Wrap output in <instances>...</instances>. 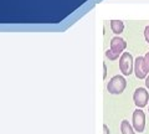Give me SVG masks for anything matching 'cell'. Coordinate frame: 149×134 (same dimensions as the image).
I'll list each match as a JSON object with an SVG mask.
<instances>
[{"mask_svg":"<svg viewBox=\"0 0 149 134\" xmlns=\"http://www.w3.org/2000/svg\"><path fill=\"white\" fill-rule=\"evenodd\" d=\"M125 87H127V81L125 78L120 75H116L109 80V82L107 83V91L111 94H120L123 93Z\"/></svg>","mask_w":149,"mask_h":134,"instance_id":"6da1fadb","label":"cell"},{"mask_svg":"<svg viewBox=\"0 0 149 134\" xmlns=\"http://www.w3.org/2000/svg\"><path fill=\"white\" fill-rule=\"evenodd\" d=\"M119 70L123 76H129L134 72V58L129 52H123L120 55Z\"/></svg>","mask_w":149,"mask_h":134,"instance_id":"7a4b0ae2","label":"cell"},{"mask_svg":"<svg viewBox=\"0 0 149 134\" xmlns=\"http://www.w3.org/2000/svg\"><path fill=\"white\" fill-rule=\"evenodd\" d=\"M132 126L136 132H138V133L144 132V128H146V114H144V112L141 108H137L133 112Z\"/></svg>","mask_w":149,"mask_h":134,"instance_id":"3957f363","label":"cell"},{"mask_svg":"<svg viewBox=\"0 0 149 134\" xmlns=\"http://www.w3.org/2000/svg\"><path fill=\"white\" fill-rule=\"evenodd\" d=\"M133 101L136 106L138 108H143L146 107L149 102V93L146 88H143V87H139V88L136 90L133 94Z\"/></svg>","mask_w":149,"mask_h":134,"instance_id":"277c9868","label":"cell"},{"mask_svg":"<svg viewBox=\"0 0 149 134\" xmlns=\"http://www.w3.org/2000/svg\"><path fill=\"white\" fill-rule=\"evenodd\" d=\"M127 47V42L119 36H114L113 39L111 40V44H109V50L113 53H116L117 56H119L120 53H123V51Z\"/></svg>","mask_w":149,"mask_h":134,"instance_id":"5b68a950","label":"cell"},{"mask_svg":"<svg viewBox=\"0 0 149 134\" xmlns=\"http://www.w3.org/2000/svg\"><path fill=\"white\" fill-rule=\"evenodd\" d=\"M134 73L139 80H144L148 76V72L144 68V56H138L134 60Z\"/></svg>","mask_w":149,"mask_h":134,"instance_id":"8992f818","label":"cell"},{"mask_svg":"<svg viewBox=\"0 0 149 134\" xmlns=\"http://www.w3.org/2000/svg\"><path fill=\"white\" fill-rule=\"evenodd\" d=\"M109 26H111V30L113 31L116 35H120L124 30V24H123V21H120V20H111Z\"/></svg>","mask_w":149,"mask_h":134,"instance_id":"52a82bcc","label":"cell"},{"mask_svg":"<svg viewBox=\"0 0 149 134\" xmlns=\"http://www.w3.org/2000/svg\"><path fill=\"white\" fill-rule=\"evenodd\" d=\"M120 132H122V134H136V131H134L133 126L127 119L120 122Z\"/></svg>","mask_w":149,"mask_h":134,"instance_id":"ba28073f","label":"cell"},{"mask_svg":"<svg viewBox=\"0 0 149 134\" xmlns=\"http://www.w3.org/2000/svg\"><path fill=\"white\" fill-rule=\"evenodd\" d=\"M104 55H106V57L108 58L109 61H116V60H117V58L119 57V56H117V55H116V53H113V52H112L111 50H107Z\"/></svg>","mask_w":149,"mask_h":134,"instance_id":"9c48e42d","label":"cell"},{"mask_svg":"<svg viewBox=\"0 0 149 134\" xmlns=\"http://www.w3.org/2000/svg\"><path fill=\"white\" fill-rule=\"evenodd\" d=\"M144 68L147 72H149V51L144 55Z\"/></svg>","mask_w":149,"mask_h":134,"instance_id":"30bf717a","label":"cell"},{"mask_svg":"<svg viewBox=\"0 0 149 134\" xmlns=\"http://www.w3.org/2000/svg\"><path fill=\"white\" fill-rule=\"evenodd\" d=\"M144 37H146V41L149 44V25L146 26V29H144Z\"/></svg>","mask_w":149,"mask_h":134,"instance_id":"8fae6325","label":"cell"},{"mask_svg":"<svg viewBox=\"0 0 149 134\" xmlns=\"http://www.w3.org/2000/svg\"><path fill=\"white\" fill-rule=\"evenodd\" d=\"M103 134H111L109 133V128L107 124H103Z\"/></svg>","mask_w":149,"mask_h":134,"instance_id":"7c38bea8","label":"cell"},{"mask_svg":"<svg viewBox=\"0 0 149 134\" xmlns=\"http://www.w3.org/2000/svg\"><path fill=\"white\" fill-rule=\"evenodd\" d=\"M103 78H106L107 77V66H106V65H103Z\"/></svg>","mask_w":149,"mask_h":134,"instance_id":"4fadbf2b","label":"cell"},{"mask_svg":"<svg viewBox=\"0 0 149 134\" xmlns=\"http://www.w3.org/2000/svg\"><path fill=\"white\" fill-rule=\"evenodd\" d=\"M146 87H147V90H149V75L146 78Z\"/></svg>","mask_w":149,"mask_h":134,"instance_id":"5bb4252c","label":"cell"},{"mask_svg":"<svg viewBox=\"0 0 149 134\" xmlns=\"http://www.w3.org/2000/svg\"><path fill=\"white\" fill-rule=\"evenodd\" d=\"M148 112H149V106H148Z\"/></svg>","mask_w":149,"mask_h":134,"instance_id":"9a60e30c","label":"cell"}]
</instances>
